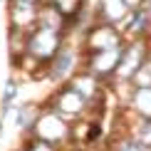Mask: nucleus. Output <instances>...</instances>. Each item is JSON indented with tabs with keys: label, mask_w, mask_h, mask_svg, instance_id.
Here are the masks:
<instances>
[{
	"label": "nucleus",
	"mask_w": 151,
	"mask_h": 151,
	"mask_svg": "<svg viewBox=\"0 0 151 151\" xmlns=\"http://www.w3.org/2000/svg\"><path fill=\"white\" fill-rule=\"evenodd\" d=\"M124 3H127V8H139L141 0H124Z\"/></svg>",
	"instance_id": "9"
},
{
	"label": "nucleus",
	"mask_w": 151,
	"mask_h": 151,
	"mask_svg": "<svg viewBox=\"0 0 151 151\" xmlns=\"http://www.w3.org/2000/svg\"><path fill=\"white\" fill-rule=\"evenodd\" d=\"M119 50H99V55H92V60H89V70L94 77H104V74H109V72H114L116 67H119Z\"/></svg>",
	"instance_id": "2"
},
{
	"label": "nucleus",
	"mask_w": 151,
	"mask_h": 151,
	"mask_svg": "<svg viewBox=\"0 0 151 151\" xmlns=\"http://www.w3.org/2000/svg\"><path fill=\"white\" fill-rule=\"evenodd\" d=\"M72 62H74L72 52H60L57 57H55V65H52V77L55 79H65L67 72L72 70Z\"/></svg>",
	"instance_id": "4"
},
{
	"label": "nucleus",
	"mask_w": 151,
	"mask_h": 151,
	"mask_svg": "<svg viewBox=\"0 0 151 151\" xmlns=\"http://www.w3.org/2000/svg\"><path fill=\"white\" fill-rule=\"evenodd\" d=\"M15 94H17V84H15V82H8V87H5V97H3L5 106H8L12 99H15Z\"/></svg>",
	"instance_id": "7"
},
{
	"label": "nucleus",
	"mask_w": 151,
	"mask_h": 151,
	"mask_svg": "<svg viewBox=\"0 0 151 151\" xmlns=\"http://www.w3.org/2000/svg\"><path fill=\"white\" fill-rule=\"evenodd\" d=\"M60 50V37L55 30L42 27L27 40V52L37 60H55V52Z\"/></svg>",
	"instance_id": "1"
},
{
	"label": "nucleus",
	"mask_w": 151,
	"mask_h": 151,
	"mask_svg": "<svg viewBox=\"0 0 151 151\" xmlns=\"http://www.w3.org/2000/svg\"><path fill=\"white\" fill-rule=\"evenodd\" d=\"M22 116H27V109H22ZM20 124H22V127H27V124H32V116H30V122H27V119H20Z\"/></svg>",
	"instance_id": "10"
},
{
	"label": "nucleus",
	"mask_w": 151,
	"mask_h": 151,
	"mask_svg": "<svg viewBox=\"0 0 151 151\" xmlns=\"http://www.w3.org/2000/svg\"><path fill=\"white\" fill-rule=\"evenodd\" d=\"M30 151H52V149H50L47 144L40 139V141H35V144H32V149H30Z\"/></svg>",
	"instance_id": "8"
},
{
	"label": "nucleus",
	"mask_w": 151,
	"mask_h": 151,
	"mask_svg": "<svg viewBox=\"0 0 151 151\" xmlns=\"http://www.w3.org/2000/svg\"><path fill=\"white\" fill-rule=\"evenodd\" d=\"M141 139H139V144H144V146H151V119H144L141 122Z\"/></svg>",
	"instance_id": "6"
},
{
	"label": "nucleus",
	"mask_w": 151,
	"mask_h": 151,
	"mask_svg": "<svg viewBox=\"0 0 151 151\" xmlns=\"http://www.w3.org/2000/svg\"><path fill=\"white\" fill-rule=\"evenodd\" d=\"M134 106L144 114V119H151V87H141L134 97Z\"/></svg>",
	"instance_id": "5"
},
{
	"label": "nucleus",
	"mask_w": 151,
	"mask_h": 151,
	"mask_svg": "<svg viewBox=\"0 0 151 151\" xmlns=\"http://www.w3.org/2000/svg\"><path fill=\"white\" fill-rule=\"evenodd\" d=\"M50 134H55V139H62L67 134V124L62 116H55V114H42L37 119V136L42 141H50Z\"/></svg>",
	"instance_id": "3"
}]
</instances>
